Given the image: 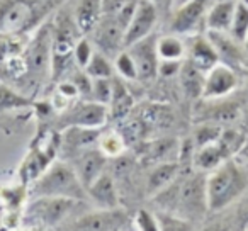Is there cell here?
Listing matches in <instances>:
<instances>
[{
  "instance_id": "cell-10",
  "label": "cell",
  "mask_w": 248,
  "mask_h": 231,
  "mask_svg": "<svg viewBox=\"0 0 248 231\" xmlns=\"http://www.w3.org/2000/svg\"><path fill=\"white\" fill-rule=\"evenodd\" d=\"M106 155L100 150H87L77 162V175L85 189H89L97 179L104 173Z\"/></svg>"
},
{
  "instance_id": "cell-34",
  "label": "cell",
  "mask_w": 248,
  "mask_h": 231,
  "mask_svg": "<svg viewBox=\"0 0 248 231\" xmlns=\"http://www.w3.org/2000/svg\"><path fill=\"white\" fill-rule=\"evenodd\" d=\"M238 118V106L234 104H224L219 109H216V112L213 114V119L216 123H230L234 121Z\"/></svg>"
},
{
  "instance_id": "cell-46",
  "label": "cell",
  "mask_w": 248,
  "mask_h": 231,
  "mask_svg": "<svg viewBox=\"0 0 248 231\" xmlns=\"http://www.w3.org/2000/svg\"><path fill=\"white\" fill-rule=\"evenodd\" d=\"M216 2H221V0H216Z\"/></svg>"
},
{
  "instance_id": "cell-37",
  "label": "cell",
  "mask_w": 248,
  "mask_h": 231,
  "mask_svg": "<svg viewBox=\"0 0 248 231\" xmlns=\"http://www.w3.org/2000/svg\"><path fill=\"white\" fill-rule=\"evenodd\" d=\"M180 62L179 60H163L162 63H158V73L163 77H173L180 72Z\"/></svg>"
},
{
  "instance_id": "cell-16",
  "label": "cell",
  "mask_w": 248,
  "mask_h": 231,
  "mask_svg": "<svg viewBox=\"0 0 248 231\" xmlns=\"http://www.w3.org/2000/svg\"><path fill=\"white\" fill-rule=\"evenodd\" d=\"M102 15V0H80L75 12V24L80 31L89 32L99 24Z\"/></svg>"
},
{
  "instance_id": "cell-6",
  "label": "cell",
  "mask_w": 248,
  "mask_h": 231,
  "mask_svg": "<svg viewBox=\"0 0 248 231\" xmlns=\"http://www.w3.org/2000/svg\"><path fill=\"white\" fill-rule=\"evenodd\" d=\"M129 55L138 70V78L150 80L158 73V51H156V41L153 36L141 39L136 45L129 46Z\"/></svg>"
},
{
  "instance_id": "cell-27",
  "label": "cell",
  "mask_w": 248,
  "mask_h": 231,
  "mask_svg": "<svg viewBox=\"0 0 248 231\" xmlns=\"http://www.w3.org/2000/svg\"><path fill=\"white\" fill-rule=\"evenodd\" d=\"M221 138V128L219 126H201L196 131V143L199 148L207 145H213Z\"/></svg>"
},
{
  "instance_id": "cell-19",
  "label": "cell",
  "mask_w": 248,
  "mask_h": 231,
  "mask_svg": "<svg viewBox=\"0 0 248 231\" xmlns=\"http://www.w3.org/2000/svg\"><path fill=\"white\" fill-rule=\"evenodd\" d=\"M177 173H179V165L177 163H160L148 179V190L153 194L162 192L169 185H172L175 180Z\"/></svg>"
},
{
  "instance_id": "cell-12",
  "label": "cell",
  "mask_w": 248,
  "mask_h": 231,
  "mask_svg": "<svg viewBox=\"0 0 248 231\" xmlns=\"http://www.w3.org/2000/svg\"><path fill=\"white\" fill-rule=\"evenodd\" d=\"M207 39L214 46L219 60H223L224 63H230V65H236L243 58V53H241L238 41L233 36H228L226 32L221 31H207Z\"/></svg>"
},
{
  "instance_id": "cell-31",
  "label": "cell",
  "mask_w": 248,
  "mask_h": 231,
  "mask_svg": "<svg viewBox=\"0 0 248 231\" xmlns=\"http://www.w3.org/2000/svg\"><path fill=\"white\" fill-rule=\"evenodd\" d=\"M173 145H175V141H173V139H162V141H156V143H153V145L148 146V150H146V155H148V158L162 160L163 156L169 155V153L172 152Z\"/></svg>"
},
{
  "instance_id": "cell-11",
  "label": "cell",
  "mask_w": 248,
  "mask_h": 231,
  "mask_svg": "<svg viewBox=\"0 0 248 231\" xmlns=\"http://www.w3.org/2000/svg\"><path fill=\"white\" fill-rule=\"evenodd\" d=\"M107 119V107L99 102L80 104L70 116V123L78 128H99Z\"/></svg>"
},
{
  "instance_id": "cell-39",
  "label": "cell",
  "mask_w": 248,
  "mask_h": 231,
  "mask_svg": "<svg viewBox=\"0 0 248 231\" xmlns=\"http://www.w3.org/2000/svg\"><path fill=\"white\" fill-rule=\"evenodd\" d=\"M60 92L65 97H75L77 93H78V90H77V87L73 85V83H62V85H60Z\"/></svg>"
},
{
  "instance_id": "cell-13",
  "label": "cell",
  "mask_w": 248,
  "mask_h": 231,
  "mask_svg": "<svg viewBox=\"0 0 248 231\" xmlns=\"http://www.w3.org/2000/svg\"><path fill=\"white\" fill-rule=\"evenodd\" d=\"M234 7H236V0H221V2H216L206 15L207 31H230L234 15Z\"/></svg>"
},
{
  "instance_id": "cell-25",
  "label": "cell",
  "mask_w": 248,
  "mask_h": 231,
  "mask_svg": "<svg viewBox=\"0 0 248 231\" xmlns=\"http://www.w3.org/2000/svg\"><path fill=\"white\" fill-rule=\"evenodd\" d=\"M95 138H99V133L93 131L92 128H78L75 126V129L66 133V141L68 145L73 146H85L95 141Z\"/></svg>"
},
{
  "instance_id": "cell-22",
  "label": "cell",
  "mask_w": 248,
  "mask_h": 231,
  "mask_svg": "<svg viewBox=\"0 0 248 231\" xmlns=\"http://www.w3.org/2000/svg\"><path fill=\"white\" fill-rule=\"evenodd\" d=\"M230 32L238 43H245V39H247V36H248V5H245L243 2H236Z\"/></svg>"
},
{
  "instance_id": "cell-33",
  "label": "cell",
  "mask_w": 248,
  "mask_h": 231,
  "mask_svg": "<svg viewBox=\"0 0 248 231\" xmlns=\"http://www.w3.org/2000/svg\"><path fill=\"white\" fill-rule=\"evenodd\" d=\"M73 56H75L77 63L80 66H87L90 62V58L93 56V51H92V46L87 39H82L75 45V49H73Z\"/></svg>"
},
{
  "instance_id": "cell-23",
  "label": "cell",
  "mask_w": 248,
  "mask_h": 231,
  "mask_svg": "<svg viewBox=\"0 0 248 231\" xmlns=\"http://www.w3.org/2000/svg\"><path fill=\"white\" fill-rule=\"evenodd\" d=\"M156 51L162 60H180L184 55V45L179 38H162L156 41Z\"/></svg>"
},
{
  "instance_id": "cell-38",
  "label": "cell",
  "mask_w": 248,
  "mask_h": 231,
  "mask_svg": "<svg viewBox=\"0 0 248 231\" xmlns=\"http://www.w3.org/2000/svg\"><path fill=\"white\" fill-rule=\"evenodd\" d=\"M72 83L77 87L78 93H92V82L89 80V75H82V73H77Z\"/></svg>"
},
{
  "instance_id": "cell-42",
  "label": "cell",
  "mask_w": 248,
  "mask_h": 231,
  "mask_svg": "<svg viewBox=\"0 0 248 231\" xmlns=\"http://www.w3.org/2000/svg\"><path fill=\"white\" fill-rule=\"evenodd\" d=\"M245 49H247V53H248V36H247V39H245Z\"/></svg>"
},
{
  "instance_id": "cell-15",
  "label": "cell",
  "mask_w": 248,
  "mask_h": 231,
  "mask_svg": "<svg viewBox=\"0 0 248 231\" xmlns=\"http://www.w3.org/2000/svg\"><path fill=\"white\" fill-rule=\"evenodd\" d=\"M190 63L201 70V72H209L213 66L219 63V56H217L214 46L209 43L207 38H196L190 48Z\"/></svg>"
},
{
  "instance_id": "cell-24",
  "label": "cell",
  "mask_w": 248,
  "mask_h": 231,
  "mask_svg": "<svg viewBox=\"0 0 248 231\" xmlns=\"http://www.w3.org/2000/svg\"><path fill=\"white\" fill-rule=\"evenodd\" d=\"M87 75L95 78H110L112 75V65L109 63V60L100 53H93V56L90 58L89 65L85 66Z\"/></svg>"
},
{
  "instance_id": "cell-21",
  "label": "cell",
  "mask_w": 248,
  "mask_h": 231,
  "mask_svg": "<svg viewBox=\"0 0 248 231\" xmlns=\"http://www.w3.org/2000/svg\"><path fill=\"white\" fill-rule=\"evenodd\" d=\"M224 158H226V155L221 150V146L217 143H213V145L202 146L199 150V153L196 155V165L201 170H213L217 169Z\"/></svg>"
},
{
  "instance_id": "cell-4",
  "label": "cell",
  "mask_w": 248,
  "mask_h": 231,
  "mask_svg": "<svg viewBox=\"0 0 248 231\" xmlns=\"http://www.w3.org/2000/svg\"><path fill=\"white\" fill-rule=\"evenodd\" d=\"M78 200L66 199V197H39L29 206L28 214L31 219L43 223L46 226H55L65 219L73 211Z\"/></svg>"
},
{
  "instance_id": "cell-32",
  "label": "cell",
  "mask_w": 248,
  "mask_h": 231,
  "mask_svg": "<svg viewBox=\"0 0 248 231\" xmlns=\"http://www.w3.org/2000/svg\"><path fill=\"white\" fill-rule=\"evenodd\" d=\"M28 104V100L22 99L21 95H17L16 92H12L7 87H0V107H22Z\"/></svg>"
},
{
  "instance_id": "cell-45",
  "label": "cell",
  "mask_w": 248,
  "mask_h": 231,
  "mask_svg": "<svg viewBox=\"0 0 248 231\" xmlns=\"http://www.w3.org/2000/svg\"><path fill=\"white\" fill-rule=\"evenodd\" d=\"M152 2H158V0H152Z\"/></svg>"
},
{
  "instance_id": "cell-3",
  "label": "cell",
  "mask_w": 248,
  "mask_h": 231,
  "mask_svg": "<svg viewBox=\"0 0 248 231\" xmlns=\"http://www.w3.org/2000/svg\"><path fill=\"white\" fill-rule=\"evenodd\" d=\"M206 184L201 175L189 177L182 180L179 185H175L172 190L163 189L160 192L162 197H172V202L175 204L177 209L184 211L189 214H197L199 216L204 209L207 207V194H206Z\"/></svg>"
},
{
  "instance_id": "cell-8",
  "label": "cell",
  "mask_w": 248,
  "mask_h": 231,
  "mask_svg": "<svg viewBox=\"0 0 248 231\" xmlns=\"http://www.w3.org/2000/svg\"><path fill=\"white\" fill-rule=\"evenodd\" d=\"M236 87V75L228 65H219L207 72L204 80V97H223Z\"/></svg>"
},
{
  "instance_id": "cell-9",
  "label": "cell",
  "mask_w": 248,
  "mask_h": 231,
  "mask_svg": "<svg viewBox=\"0 0 248 231\" xmlns=\"http://www.w3.org/2000/svg\"><path fill=\"white\" fill-rule=\"evenodd\" d=\"M124 219V214L116 209H106L90 213L73 223V231H110L117 228Z\"/></svg>"
},
{
  "instance_id": "cell-28",
  "label": "cell",
  "mask_w": 248,
  "mask_h": 231,
  "mask_svg": "<svg viewBox=\"0 0 248 231\" xmlns=\"http://www.w3.org/2000/svg\"><path fill=\"white\" fill-rule=\"evenodd\" d=\"M116 68L124 78H129V80L138 78V70H136V65H135V62H133L129 53H121V55L117 56Z\"/></svg>"
},
{
  "instance_id": "cell-35",
  "label": "cell",
  "mask_w": 248,
  "mask_h": 231,
  "mask_svg": "<svg viewBox=\"0 0 248 231\" xmlns=\"http://www.w3.org/2000/svg\"><path fill=\"white\" fill-rule=\"evenodd\" d=\"M136 223H138V226L141 228V231H160L158 219H155V217H153L152 214L145 209L138 213Z\"/></svg>"
},
{
  "instance_id": "cell-18",
  "label": "cell",
  "mask_w": 248,
  "mask_h": 231,
  "mask_svg": "<svg viewBox=\"0 0 248 231\" xmlns=\"http://www.w3.org/2000/svg\"><path fill=\"white\" fill-rule=\"evenodd\" d=\"M180 82H182V87L186 90V93L189 97H197V95H202L204 92V77L202 72H201L197 66H194L190 62L184 63L180 66Z\"/></svg>"
},
{
  "instance_id": "cell-2",
  "label": "cell",
  "mask_w": 248,
  "mask_h": 231,
  "mask_svg": "<svg viewBox=\"0 0 248 231\" xmlns=\"http://www.w3.org/2000/svg\"><path fill=\"white\" fill-rule=\"evenodd\" d=\"M36 194L41 197H66L82 200L85 197V187L82 185L77 172L65 163L53 165L36 184Z\"/></svg>"
},
{
  "instance_id": "cell-40",
  "label": "cell",
  "mask_w": 248,
  "mask_h": 231,
  "mask_svg": "<svg viewBox=\"0 0 248 231\" xmlns=\"http://www.w3.org/2000/svg\"><path fill=\"white\" fill-rule=\"evenodd\" d=\"M201 231H230V228H228L226 224H223V223H214V224L206 226L204 230H201Z\"/></svg>"
},
{
  "instance_id": "cell-36",
  "label": "cell",
  "mask_w": 248,
  "mask_h": 231,
  "mask_svg": "<svg viewBox=\"0 0 248 231\" xmlns=\"http://www.w3.org/2000/svg\"><path fill=\"white\" fill-rule=\"evenodd\" d=\"M128 2H131V0H102V14L114 17V15L119 14L121 9Z\"/></svg>"
},
{
  "instance_id": "cell-7",
  "label": "cell",
  "mask_w": 248,
  "mask_h": 231,
  "mask_svg": "<svg viewBox=\"0 0 248 231\" xmlns=\"http://www.w3.org/2000/svg\"><path fill=\"white\" fill-rule=\"evenodd\" d=\"M206 5L207 0H189L180 5L179 11L173 14L172 31L177 34H186L196 29L202 19H206Z\"/></svg>"
},
{
  "instance_id": "cell-44",
  "label": "cell",
  "mask_w": 248,
  "mask_h": 231,
  "mask_svg": "<svg viewBox=\"0 0 248 231\" xmlns=\"http://www.w3.org/2000/svg\"><path fill=\"white\" fill-rule=\"evenodd\" d=\"M186 2H189V0H184V2H182V4H186Z\"/></svg>"
},
{
  "instance_id": "cell-29",
  "label": "cell",
  "mask_w": 248,
  "mask_h": 231,
  "mask_svg": "<svg viewBox=\"0 0 248 231\" xmlns=\"http://www.w3.org/2000/svg\"><path fill=\"white\" fill-rule=\"evenodd\" d=\"M160 231H190V224L180 217H173L170 214H160L158 217Z\"/></svg>"
},
{
  "instance_id": "cell-20",
  "label": "cell",
  "mask_w": 248,
  "mask_h": 231,
  "mask_svg": "<svg viewBox=\"0 0 248 231\" xmlns=\"http://www.w3.org/2000/svg\"><path fill=\"white\" fill-rule=\"evenodd\" d=\"M133 106V99L126 87L119 80H112V97H110V109L114 118H124Z\"/></svg>"
},
{
  "instance_id": "cell-17",
  "label": "cell",
  "mask_w": 248,
  "mask_h": 231,
  "mask_svg": "<svg viewBox=\"0 0 248 231\" xmlns=\"http://www.w3.org/2000/svg\"><path fill=\"white\" fill-rule=\"evenodd\" d=\"M49 55H51V39H49L48 31H45L38 36V39L32 45L31 51H29L28 65L36 72H41L48 66Z\"/></svg>"
},
{
  "instance_id": "cell-26",
  "label": "cell",
  "mask_w": 248,
  "mask_h": 231,
  "mask_svg": "<svg viewBox=\"0 0 248 231\" xmlns=\"http://www.w3.org/2000/svg\"><path fill=\"white\" fill-rule=\"evenodd\" d=\"M92 95L95 102L104 104L110 102L112 97V80L110 78H95L92 82Z\"/></svg>"
},
{
  "instance_id": "cell-41",
  "label": "cell",
  "mask_w": 248,
  "mask_h": 231,
  "mask_svg": "<svg viewBox=\"0 0 248 231\" xmlns=\"http://www.w3.org/2000/svg\"><path fill=\"white\" fill-rule=\"evenodd\" d=\"M7 51H9L7 43L0 41V60H4V58H5V55H7Z\"/></svg>"
},
{
  "instance_id": "cell-43",
  "label": "cell",
  "mask_w": 248,
  "mask_h": 231,
  "mask_svg": "<svg viewBox=\"0 0 248 231\" xmlns=\"http://www.w3.org/2000/svg\"><path fill=\"white\" fill-rule=\"evenodd\" d=\"M241 2H243L245 5H248V0H241Z\"/></svg>"
},
{
  "instance_id": "cell-30",
  "label": "cell",
  "mask_w": 248,
  "mask_h": 231,
  "mask_svg": "<svg viewBox=\"0 0 248 231\" xmlns=\"http://www.w3.org/2000/svg\"><path fill=\"white\" fill-rule=\"evenodd\" d=\"M124 148V139L117 135H107L100 141V152L106 153V155L116 156L123 152Z\"/></svg>"
},
{
  "instance_id": "cell-5",
  "label": "cell",
  "mask_w": 248,
  "mask_h": 231,
  "mask_svg": "<svg viewBox=\"0 0 248 231\" xmlns=\"http://www.w3.org/2000/svg\"><path fill=\"white\" fill-rule=\"evenodd\" d=\"M158 19L156 5L152 0H138L135 9V14L131 17V22L126 28L124 32V46H133L141 39L148 38L152 34L153 28Z\"/></svg>"
},
{
  "instance_id": "cell-14",
  "label": "cell",
  "mask_w": 248,
  "mask_h": 231,
  "mask_svg": "<svg viewBox=\"0 0 248 231\" xmlns=\"http://www.w3.org/2000/svg\"><path fill=\"white\" fill-rule=\"evenodd\" d=\"M87 192L90 194L95 204H99L102 209H116L117 207V192L114 180L110 175L102 173L92 185L87 189Z\"/></svg>"
},
{
  "instance_id": "cell-1",
  "label": "cell",
  "mask_w": 248,
  "mask_h": 231,
  "mask_svg": "<svg viewBox=\"0 0 248 231\" xmlns=\"http://www.w3.org/2000/svg\"><path fill=\"white\" fill-rule=\"evenodd\" d=\"M245 185H247V179L236 165L233 163L219 165L206 184L207 207L213 211L223 209L240 196Z\"/></svg>"
}]
</instances>
